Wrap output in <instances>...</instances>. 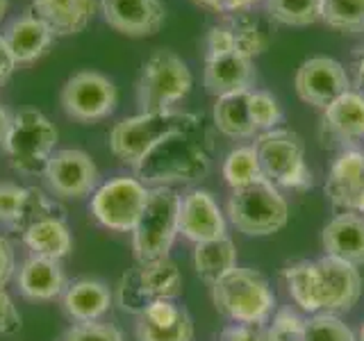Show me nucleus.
<instances>
[{
  "mask_svg": "<svg viewBox=\"0 0 364 341\" xmlns=\"http://www.w3.org/2000/svg\"><path fill=\"white\" fill-rule=\"evenodd\" d=\"M16 273V253L5 237H0V289H5Z\"/></svg>",
  "mask_w": 364,
  "mask_h": 341,
  "instance_id": "nucleus-43",
  "label": "nucleus"
},
{
  "mask_svg": "<svg viewBox=\"0 0 364 341\" xmlns=\"http://www.w3.org/2000/svg\"><path fill=\"white\" fill-rule=\"evenodd\" d=\"M225 214L237 232L246 237H271L287 225L289 202L273 182L259 178L248 187L232 189Z\"/></svg>",
  "mask_w": 364,
  "mask_h": 341,
  "instance_id": "nucleus-4",
  "label": "nucleus"
},
{
  "mask_svg": "<svg viewBox=\"0 0 364 341\" xmlns=\"http://www.w3.org/2000/svg\"><path fill=\"white\" fill-rule=\"evenodd\" d=\"M358 341H364V323H362V328H360V337H358Z\"/></svg>",
  "mask_w": 364,
  "mask_h": 341,
  "instance_id": "nucleus-49",
  "label": "nucleus"
},
{
  "mask_svg": "<svg viewBox=\"0 0 364 341\" xmlns=\"http://www.w3.org/2000/svg\"><path fill=\"white\" fill-rule=\"evenodd\" d=\"M326 198L339 212H355L364 196V153L360 148L339 151L326 178Z\"/></svg>",
  "mask_w": 364,
  "mask_h": 341,
  "instance_id": "nucleus-18",
  "label": "nucleus"
},
{
  "mask_svg": "<svg viewBox=\"0 0 364 341\" xmlns=\"http://www.w3.org/2000/svg\"><path fill=\"white\" fill-rule=\"evenodd\" d=\"M303 341H358V335L337 314L318 312L305 318Z\"/></svg>",
  "mask_w": 364,
  "mask_h": 341,
  "instance_id": "nucleus-34",
  "label": "nucleus"
},
{
  "mask_svg": "<svg viewBox=\"0 0 364 341\" xmlns=\"http://www.w3.org/2000/svg\"><path fill=\"white\" fill-rule=\"evenodd\" d=\"M62 109L77 123H96L114 114L119 94L114 82L98 71H80L62 87Z\"/></svg>",
  "mask_w": 364,
  "mask_h": 341,
  "instance_id": "nucleus-11",
  "label": "nucleus"
},
{
  "mask_svg": "<svg viewBox=\"0 0 364 341\" xmlns=\"http://www.w3.org/2000/svg\"><path fill=\"white\" fill-rule=\"evenodd\" d=\"M200 125L203 117L189 112H139L114 125L109 132V151L119 162L134 168L166 136L198 130Z\"/></svg>",
  "mask_w": 364,
  "mask_h": 341,
  "instance_id": "nucleus-2",
  "label": "nucleus"
},
{
  "mask_svg": "<svg viewBox=\"0 0 364 341\" xmlns=\"http://www.w3.org/2000/svg\"><path fill=\"white\" fill-rule=\"evenodd\" d=\"M21 239L32 255L48 257V259H64L73 250V237L68 230L66 214L46 216L30 223L21 232Z\"/></svg>",
  "mask_w": 364,
  "mask_h": 341,
  "instance_id": "nucleus-25",
  "label": "nucleus"
},
{
  "mask_svg": "<svg viewBox=\"0 0 364 341\" xmlns=\"http://www.w3.org/2000/svg\"><path fill=\"white\" fill-rule=\"evenodd\" d=\"M321 246L328 257L364 266V216L358 212L335 214L321 230Z\"/></svg>",
  "mask_w": 364,
  "mask_h": 341,
  "instance_id": "nucleus-20",
  "label": "nucleus"
},
{
  "mask_svg": "<svg viewBox=\"0 0 364 341\" xmlns=\"http://www.w3.org/2000/svg\"><path fill=\"white\" fill-rule=\"evenodd\" d=\"M303 332L305 318L296 310H291V307L276 310L267 323L269 341H303Z\"/></svg>",
  "mask_w": 364,
  "mask_h": 341,
  "instance_id": "nucleus-36",
  "label": "nucleus"
},
{
  "mask_svg": "<svg viewBox=\"0 0 364 341\" xmlns=\"http://www.w3.org/2000/svg\"><path fill=\"white\" fill-rule=\"evenodd\" d=\"M355 80H358V91H362L364 94V57L358 62V68H355Z\"/></svg>",
  "mask_w": 364,
  "mask_h": 341,
  "instance_id": "nucleus-46",
  "label": "nucleus"
},
{
  "mask_svg": "<svg viewBox=\"0 0 364 341\" xmlns=\"http://www.w3.org/2000/svg\"><path fill=\"white\" fill-rule=\"evenodd\" d=\"M7 7H9V0H0V21L5 18V14H7Z\"/></svg>",
  "mask_w": 364,
  "mask_h": 341,
  "instance_id": "nucleus-47",
  "label": "nucleus"
},
{
  "mask_svg": "<svg viewBox=\"0 0 364 341\" xmlns=\"http://www.w3.org/2000/svg\"><path fill=\"white\" fill-rule=\"evenodd\" d=\"M221 175L230 189H242V187L253 185L255 180L264 178L262 175V168H259L255 146L248 144V146L232 148L221 164Z\"/></svg>",
  "mask_w": 364,
  "mask_h": 341,
  "instance_id": "nucleus-29",
  "label": "nucleus"
},
{
  "mask_svg": "<svg viewBox=\"0 0 364 341\" xmlns=\"http://www.w3.org/2000/svg\"><path fill=\"white\" fill-rule=\"evenodd\" d=\"M193 85L187 62L173 50L159 48L141 66L136 102L141 112H168L185 98Z\"/></svg>",
  "mask_w": 364,
  "mask_h": 341,
  "instance_id": "nucleus-9",
  "label": "nucleus"
},
{
  "mask_svg": "<svg viewBox=\"0 0 364 341\" xmlns=\"http://www.w3.org/2000/svg\"><path fill=\"white\" fill-rule=\"evenodd\" d=\"M114 305V293L105 282L94 278H80L71 282L62 293V307L75 323L102 321Z\"/></svg>",
  "mask_w": 364,
  "mask_h": 341,
  "instance_id": "nucleus-22",
  "label": "nucleus"
},
{
  "mask_svg": "<svg viewBox=\"0 0 364 341\" xmlns=\"http://www.w3.org/2000/svg\"><path fill=\"white\" fill-rule=\"evenodd\" d=\"M212 303L230 323L264 325L276 312V293L269 280L259 271L244 266H235L212 284Z\"/></svg>",
  "mask_w": 364,
  "mask_h": 341,
  "instance_id": "nucleus-3",
  "label": "nucleus"
},
{
  "mask_svg": "<svg viewBox=\"0 0 364 341\" xmlns=\"http://www.w3.org/2000/svg\"><path fill=\"white\" fill-rule=\"evenodd\" d=\"M284 282H287L289 298L299 310L307 314H318V298H316V273L314 259H296L282 271Z\"/></svg>",
  "mask_w": 364,
  "mask_h": 341,
  "instance_id": "nucleus-28",
  "label": "nucleus"
},
{
  "mask_svg": "<svg viewBox=\"0 0 364 341\" xmlns=\"http://www.w3.org/2000/svg\"><path fill=\"white\" fill-rule=\"evenodd\" d=\"M182 296V276L176 261L155 259L136 261L119 278L114 301L125 314L141 316L148 307L159 301H178Z\"/></svg>",
  "mask_w": 364,
  "mask_h": 341,
  "instance_id": "nucleus-5",
  "label": "nucleus"
},
{
  "mask_svg": "<svg viewBox=\"0 0 364 341\" xmlns=\"http://www.w3.org/2000/svg\"><path fill=\"white\" fill-rule=\"evenodd\" d=\"M3 37L18 66V64H32L39 57H43L46 50L50 48L55 34L37 14H23L11 23Z\"/></svg>",
  "mask_w": 364,
  "mask_h": 341,
  "instance_id": "nucleus-24",
  "label": "nucleus"
},
{
  "mask_svg": "<svg viewBox=\"0 0 364 341\" xmlns=\"http://www.w3.org/2000/svg\"><path fill=\"white\" fill-rule=\"evenodd\" d=\"M214 128L230 139H253L257 136L248 114V91L216 98L212 109Z\"/></svg>",
  "mask_w": 364,
  "mask_h": 341,
  "instance_id": "nucleus-27",
  "label": "nucleus"
},
{
  "mask_svg": "<svg viewBox=\"0 0 364 341\" xmlns=\"http://www.w3.org/2000/svg\"><path fill=\"white\" fill-rule=\"evenodd\" d=\"M21 330V314L14 301L9 298L5 289H0V337L14 335Z\"/></svg>",
  "mask_w": 364,
  "mask_h": 341,
  "instance_id": "nucleus-41",
  "label": "nucleus"
},
{
  "mask_svg": "<svg viewBox=\"0 0 364 341\" xmlns=\"http://www.w3.org/2000/svg\"><path fill=\"white\" fill-rule=\"evenodd\" d=\"M296 96H299L305 105L326 109L330 102L337 100L341 94H346L350 87V77L341 62L333 57L316 55L305 60L294 77Z\"/></svg>",
  "mask_w": 364,
  "mask_h": 341,
  "instance_id": "nucleus-14",
  "label": "nucleus"
},
{
  "mask_svg": "<svg viewBox=\"0 0 364 341\" xmlns=\"http://www.w3.org/2000/svg\"><path fill=\"white\" fill-rule=\"evenodd\" d=\"M264 7L273 21L289 28L312 26L323 14V0H264Z\"/></svg>",
  "mask_w": 364,
  "mask_h": 341,
  "instance_id": "nucleus-31",
  "label": "nucleus"
},
{
  "mask_svg": "<svg viewBox=\"0 0 364 341\" xmlns=\"http://www.w3.org/2000/svg\"><path fill=\"white\" fill-rule=\"evenodd\" d=\"M255 151L262 175L278 189L307 191L312 185V170L305 162V144L299 134L287 128L259 132L255 136Z\"/></svg>",
  "mask_w": 364,
  "mask_h": 341,
  "instance_id": "nucleus-7",
  "label": "nucleus"
},
{
  "mask_svg": "<svg viewBox=\"0 0 364 341\" xmlns=\"http://www.w3.org/2000/svg\"><path fill=\"white\" fill-rule=\"evenodd\" d=\"M321 141L328 148H355L364 141V94L348 89L323 109L321 117Z\"/></svg>",
  "mask_w": 364,
  "mask_h": 341,
  "instance_id": "nucleus-15",
  "label": "nucleus"
},
{
  "mask_svg": "<svg viewBox=\"0 0 364 341\" xmlns=\"http://www.w3.org/2000/svg\"><path fill=\"white\" fill-rule=\"evenodd\" d=\"M228 26L232 28L237 53L246 55L248 60H255L257 55H262L269 48V32L259 23V18L248 14V11L230 14L228 16Z\"/></svg>",
  "mask_w": 364,
  "mask_h": 341,
  "instance_id": "nucleus-30",
  "label": "nucleus"
},
{
  "mask_svg": "<svg viewBox=\"0 0 364 341\" xmlns=\"http://www.w3.org/2000/svg\"><path fill=\"white\" fill-rule=\"evenodd\" d=\"M180 193L173 187H153L146 207L132 230V250L136 261L166 259L180 234Z\"/></svg>",
  "mask_w": 364,
  "mask_h": 341,
  "instance_id": "nucleus-6",
  "label": "nucleus"
},
{
  "mask_svg": "<svg viewBox=\"0 0 364 341\" xmlns=\"http://www.w3.org/2000/svg\"><path fill=\"white\" fill-rule=\"evenodd\" d=\"M98 9V0H32V14H37L55 37L80 34Z\"/></svg>",
  "mask_w": 364,
  "mask_h": 341,
  "instance_id": "nucleus-23",
  "label": "nucleus"
},
{
  "mask_svg": "<svg viewBox=\"0 0 364 341\" xmlns=\"http://www.w3.org/2000/svg\"><path fill=\"white\" fill-rule=\"evenodd\" d=\"M43 180L57 198H85L100 187L96 162L85 151L64 148L55 151L46 164Z\"/></svg>",
  "mask_w": 364,
  "mask_h": 341,
  "instance_id": "nucleus-13",
  "label": "nucleus"
},
{
  "mask_svg": "<svg viewBox=\"0 0 364 341\" xmlns=\"http://www.w3.org/2000/svg\"><path fill=\"white\" fill-rule=\"evenodd\" d=\"M14 68H16V62H14V57H11V53L7 48L5 37L0 34V87H3L7 80L11 77Z\"/></svg>",
  "mask_w": 364,
  "mask_h": 341,
  "instance_id": "nucleus-44",
  "label": "nucleus"
},
{
  "mask_svg": "<svg viewBox=\"0 0 364 341\" xmlns=\"http://www.w3.org/2000/svg\"><path fill=\"white\" fill-rule=\"evenodd\" d=\"M203 87L214 98L239 94V91H250L255 87L253 60H248L246 55L237 50L205 60Z\"/></svg>",
  "mask_w": 364,
  "mask_h": 341,
  "instance_id": "nucleus-19",
  "label": "nucleus"
},
{
  "mask_svg": "<svg viewBox=\"0 0 364 341\" xmlns=\"http://www.w3.org/2000/svg\"><path fill=\"white\" fill-rule=\"evenodd\" d=\"M193 3L210 11H216V14L230 16V14H239V11H248L250 7L264 3V0H193Z\"/></svg>",
  "mask_w": 364,
  "mask_h": 341,
  "instance_id": "nucleus-42",
  "label": "nucleus"
},
{
  "mask_svg": "<svg viewBox=\"0 0 364 341\" xmlns=\"http://www.w3.org/2000/svg\"><path fill=\"white\" fill-rule=\"evenodd\" d=\"M237 266V248L230 237L212 239V242L196 244L193 248V269L196 276L205 282L212 284L219 282L223 276H228Z\"/></svg>",
  "mask_w": 364,
  "mask_h": 341,
  "instance_id": "nucleus-26",
  "label": "nucleus"
},
{
  "mask_svg": "<svg viewBox=\"0 0 364 341\" xmlns=\"http://www.w3.org/2000/svg\"><path fill=\"white\" fill-rule=\"evenodd\" d=\"M148 191L151 189L134 175L112 178L91 196V214L107 230L132 232L146 207Z\"/></svg>",
  "mask_w": 364,
  "mask_h": 341,
  "instance_id": "nucleus-10",
  "label": "nucleus"
},
{
  "mask_svg": "<svg viewBox=\"0 0 364 341\" xmlns=\"http://www.w3.org/2000/svg\"><path fill=\"white\" fill-rule=\"evenodd\" d=\"M235 34L232 28L228 26V21L216 23L208 30V37H205V60H212V57H221L228 53H235Z\"/></svg>",
  "mask_w": 364,
  "mask_h": 341,
  "instance_id": "nucleus-39",
  "label": "nucleus"
},
{
  "mask_svg": "<svg viewBox=\"0 0 364 341\" xmlns=\"http://www.w3.org/2000/svg\"><path fill=\"white\" fill-rule=\"evenodd\" d=\"M203 125L198 130L176 132L159 141L139 164H136L134 178L141 180L148 189L153 187H176V185H193L210 173L212 155L203 139H198Z\"/></svg>",
  "mask_w": 364,
  "mask_h": 341,
  "instance_id": "nucleus-1",
  "label": "nucleus"
},
{
  "mask_svg": "<svg viewBox=\"0 0 364 341\" xmlns=\"http://www.w3.org/2000/svg\"><path fill=\"white\" fill-rule=\"evenodd\" d=\"M355 212H358V214H362V216H364V196H362V198H360V202H358V207H355Z\"/></svg>",
  "mask_w": 364,
  "mask_h": 341,
  "instance_id": "nucleus-48",
  "label": "nucleus"
},
{
  "mask_svg": "<svg viewBox=\"0 0 364 341\" xmlns=\"http://www.w3.org/2000/svg\"><path fill=\"white\" fill-rule=\"evenodd\" d=\"M321 21L328 28L339 32L364 30V0H323Z\"/></svg>",
  "mask_w": 364,
  "mask_h": 341,
  "instance_id": "nucleus-32",
  "label": "nucleus"
},
{
  "mask_svg": "<svg viewBox=\"0 0 364 341\" xmlns=\"http://www.w3.org/2000/svg\"><path fill=\"white\" fill-rule=\"evenodd\" d=\"M98 3L107 26L125 37H153L166 21L162 0H98Z\"/></svg>",
  "mask_w": 364,
  "mask_h": 341,
  "instance_id": "nucleus-17",
  "label": "nucleus"
},
{
  "mask_svg": "<svg viewBox=\"0 0 364 341\" xmlns=\"http://www.w3.org/2000/svg\"><path fill=\"white\" fill-rule=\"evenodd\" d=\"M28 198V187H18L14 182H0V223L7 227L16 221Z\"/></svg>",
  "mask_w": 364,
  "mask_h": 341,
  "instance_id": "nucleus-38",
  "label": "nucleus"
},
{
  "mask_svg": "<svg viewBox=\"0 0 364 341\" xmlns=\"http://www.w3.org/2000/svg\"><path fill=\"white\" fill-rule=\"evenodd\" d=\"M134 335H136V341H193V318L185 310L176 323L155 325L139 316Z\"/></svg>",
  "mask_w": 364,
  "mask_h": 341,
  "instance_id": "nucleus-35",
  "label": "nucleus"
},
{
  "mask_svg": "<svg viewBox=\"0 0 364 341\" xmlns=\"http://www.w3.org/2000/svg\"><path fill=\"white\" fill-rule=\"evenodd\" d=\"M248 114H250V123H253L257 134L280 128V123L284 119L282 105L278 102V98L264 89L248 91Z\"/></svg>",
  "mask_w": 364,
  "mask_h": 341,
  "instance_id": "nucleus-33",
  "label": "nucleus"
},
{
  "mask_svg": "<svg viewBox=\"0 0 364 341\" xmlns=\"http://www.w3.org/2000/svg\"><path fill=\"white\" fill-rule=\"evenodd\" d=\"M60 341H125L121 328L105 321H91V323H73Z\"/></svg>",
  "mask_w": 364,
  "mask_h": 341,
  "instance_id": "nucleus-37",
  "label": "nucleus"
},
{
  "mask_svg": "<svg viewBox=\"0 0 364 341\" xmlns=\"http://www.w3.org/2000/svg\"><path fill=\"white\" fill-rule=\"evenodd\" d=\"M16 282L23 298L34 303H50L55 298H62L64 289L68 287L62 261L39 255H30L23 261L16 273Z\"/></svg>",
  "mask_w": 364,
  "mask_h": 341,
  "instance_id": "nucleus-21",
  "label": "nucleus"
},
{
  "mask_svg": "<svg viewBox=\"0 0 364 341\" xmlns=\"http://www.w3.org/2000/svg\"><path fill=\"white\" fill-rule=\"evenodd\" d=\"M57 132L55 123L39 109H23L11 117L9 134L3 151L9 155V162L23 175H43L46 164L55 153Z\"/></svg>",
  "mask_w": 364,
  "mask_h": 341,
  "instance_id": "nucleus-8",
  "label": "nucleus"
},
{
  "mask_svg": "<svg viewBox=\"0 0 364 341\" xmlns=\"http://www.w3.org/2000/svg\"><path fill=\"white\" fill-rule=\"evenodd\" d=\"M180 234L191 244L212 242L228 234V221L208 189H189L180 196Z\"/></svg>",
  "mask_w": 364,
  "mask_h": 341,
  "instance_id": "nucleus-16",
  "label": "nucleus"
},
{
  "mask_svg": "<svg viewBox=\"0 0 364 341\" xmlns=\"http://www.w3.org/2000/svg\"><path fill=\"white\" fill-rule=\"evenodd\" d=\"M9 125H11V114L0 105V148L5 146V139L9 134Z\"/></svg>",
  "mask_w": 364,
  "mask_h": 341,
  "instance_id": "nucleus-45",
  "label": "nucleus"
},
{
  "mask_svg": "<svg viewBox=\"0 0 364 341\" xmlns=\"http://www.w3.org/2000/svg\"><path fill=\"white\" fill-rule=\"evenodd\" d=\"M316 273V298L318 312L326 314H344L358 305L364 282L358 266L335 257H318L314 259Z\"/></svg>",
  "mask_w": 364,
  "mask_h": 341,
  "instance_id": "nucleus-12",
  "label": "nucleus"
},
{
  "mask_svg": "<svg viewBox=\"0 0 364 341\" xmlns=\"http://www.w3.org/2000/svg\"><path fill=\"white\" fill-rule=\"evenodd\" d=\"M219 341H269L267 337V323H230L221 330Z\"/></svg>",
  "mask_w": 364,
  "mask_h": 341,
  "instance_id": "nucleus-40",
  "label": "nucleus"
}]
</instances>
